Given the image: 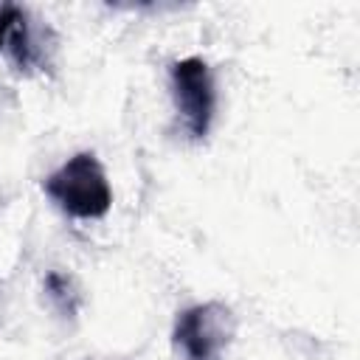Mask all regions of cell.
Wrapping results in <instances>:
<instances>
[{
  "instance_id": "6da1fadb",
  "label": "cell",
  "mask_w": 360,
  "mask_h": 360,
  "mask_svg": "<svg viewBox=\"0 0 360 360\" xmlns=\"http://www.w3.org/2000/svg\"><path fill=\"white\" fill-rule=\"evenodd\" d=\"M42 191L76 219H101L112 205V188L101 160L93 152L68 158L42 180Z\"/></svg>"
},
{
  "instance_id": "7a4b0ae2",
  "label": "cell",
  "mask_w": 360,
  "mask_h": 360,
  "mask_svg": "<svg viewBox=\"0 0 360 360\" xmlns=\"http://www.w3.org/2000/svg\"><path fill=\"white\" fill-rule=\"evenodd\" d=\"M169 79L177 112L183 118V129L191 141H202L217 112V87L208 62L200 56L177 59L169 70Z\"/></svg>"
},
{
  "instance_id": "3957f363",
  "label": "cell",
  "mask_w": 360,
  "mask_h": 360,
  "mask_svg": "<svg viewBox=\"0 0 360 360\" xmlns=\"http://www.w3.org/2000/svg\"><path fill=\"white\" fill-rule=\"evenodd\" d=\"M233 332V312L219 301H205L177 315L172 340L186 352L188 360H222V352L228 349Z\"/></svg>"
},
{
  "instance_id": "277c9868",
  "label": "cell",
  "mask_w": 360,
  "mask_h": 360,
  "mask_svg": "<svg viewBox=\"0 0 360 360\" xmlns=\"http://www.w3.org/2000/svg\"><path fill=\"white\" fill-rule=\"evenodd\" d=\"M45 290H48V295L56 301V307H59L62 312H68V315L76 312V295H73V290H70V278H68V276H62V273H48Z\"/></svg>"
},
{
  "instance_id": "5b68a950",
  "label": "cell",
  "mask_w": 360,
  "mask_h": 360,
  "mask_svg": "<svg viewBox=\"0 0 360 360\" xmlns=\"http://www.w3.org/2000/svg\"><path fill=\"white\" fill-rule=\"evenodd\" d=\"M20 14H22L20 6H11V3H3L0 6V48L8 42V34H11V28H14V22H17Z\"/></svg>"
}]
</instances>
